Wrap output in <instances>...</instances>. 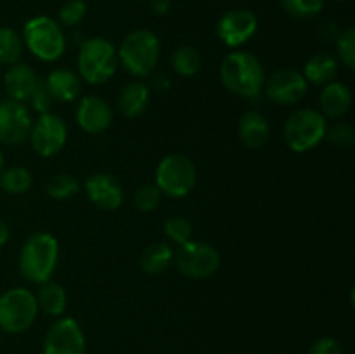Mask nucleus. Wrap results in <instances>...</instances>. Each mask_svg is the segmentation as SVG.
<instances>
[{
    "label": "nucleus",
    "instance_id": "nucleus-16",
    "mask_svg": "<svg viewBox=\"0 0 355 354\" xmlns=\"http://www.w3.org/2000/svg\"><path fill=\"white\" fill-rule=\"evenodd\" d=\"M87 198L96 205L97 208L106 212L118 210L123 203L125 191L120 180L114 176L106 172H96L87 177L83 184Z\"/></svg>",
    "mask_w": 355,
    "mask_h": 354
},
{
    "label": "nucleus",
    "instance_id": "nucleus-5",
    "mask_svg": "<svg viewBox=\"0 0 355 354\" xmlns=\"http://www.w3.org/2000/svg\"><path fill=\"white\" fill-rule=\"evenodd\" d=\"M21 38L31 56L44 62L59 61L68 45L62 26L49 16H35L28 19Z\"/></svg>",
    "mask_w": 355,
    "mask_h": 354
},
{
    "label": "nucleus",
    "instance_id": "nucleus-30",
    "mask_svg": "<svg viewBox=\"0 0 355 354\" xmlns=\"http://www.w3.org/2000/svg\"><path fill=\"white\" fill-rule=\"evenodd\" d=\"M281 6L295 19H312L321 14L324 0H281Z\"/></svg>",
    "mask_w": 355,
    "mask_h": 354
},
{
    "label": "nucleus",
    "instance_id": "nucleus-8",
    "mask_svg": "<svg viewBox=\"0 0 355 354\" xmlns=\"http://www.w3.org/2000/svg\"><path fill=\"white\" fill-rule=\"evenodd\" d=\"M37 295L23 287H14L0 294V330L23 333L31 328L38 316Z\"/></svg>",
    "mask_w": 355,
    "mask_h": 354
},
{
    "label": "nucleus",
    "instance_id": "nucleus-39",
    "mask_svg": "<svg viewBox=\"0 0 355 354\" xmlns=\"http://www.w3.org/2000/svg\"><path fill=\"white\" fill-rule=\"evenodd\" d=\"M9 236H10L9 226L6 224V221H2V219H0V248H2L7 242H9Z\"/></svg>",
    "mask_w": 355,
    "mask_h": 354
},
{
    "label": "nucleus",
    "instance_id": "nucleus-35",
    "mask_svg": "<svg viewBox=\"0 0 355 354\" xmlns=\"http://www.w3.org/2000/svg\"><path fill=\"white\" fill-rule=\"evenodd\" d=\"M28 103H30V106L33 108V110L37 111L38 115L51 111L52 104H54V99H52L51 94H49V90H47V87H45L44 80H40V82H38L37 89H35V92L31 94V97H30V101H28Z\"/></svg>",
    "mask_w": 355,
    "mask_h": 354
},
{
    "label": "nucleus",
    "instance_id": "nucleus-1",
    "mask_svg": "<svg viewBox=\"0 0 355 354\" xmlns=\"http://www.w3.org/2000/svg\"><path fill=\"white\" fill-rule=\"evenodd\" d=\"M266 71L253 52L234 49L229 52L220 65V80L225 89L246 101H257L262 96Z\"/></svg>",
    "mask_w": 355,
    "mask_h": 354
},
{
    "label": "nucleus",
    "instance_id": "nucleus-37",
    "mask_svg": "<svg viewBox=\"0 0 355 354\" xmlns=\"http://www.w3.org/2000/svg\"><path fill=\"white\" fill-rule=\"evenodd\" d=\"M149 89L151 90H156V92L159 94H165L168 92L170 87H172V78H170L166 73H156V75L151 76V80H149Z\"/></svg>",
    "mask_w": 355,
    "mask_h": 354
},
{
    "label": "nucleus",
    "instance_id": "nucleus-9",
    "mask_svg": "<svg viewBox=\"0 0 355 354\" xmlns=\"http://www.w3.org/2000/svg\"><path fill=\"white\" fill-rule=\"evenodd\" d=\"M173 262L180 274L191 280H207L220 267V253L214 245L200 239H189L177 246Z\"/></svg>",
    "mask_w": 355,
    "mask_h": 354
},
{
    "label": "nucleus",
    "instance_id": "nucleus-11",
    "mask_svg": "<svg viewBox=\"0 0 355 354\" xmlns=\"http://www.w3.org/2000/svg\"><path fill=\"white\" fill-rule=\"evenodd\" d=\"M42 354H87V340L78 321L61 316L47 328Z\"/></svg>",
    "mask_w": 355,
    "mask_h": 354
},
{
    "label": "nucleus",
    "instance_id": "nucleus-4",
    "mask_svg": "<svg viewBox=\"0 0 355 354\" xmlns=\"http://www.w3.org/2000/svg\"><path fill=\"white\" fill-rule=\"evenodd\" d=\"M118 51V62L123 66L127 73L135 78H146L153 75L158 66L159 54H162V44L155 31L139 28L130 31L121 42Z\"/></svg>",
    "mask_w": 355,
    "mask_h": 354
},
{
    "label": "nucleus",
    "instance_id": "nucleus-2",
    "mask_svg": "<svg viewBox=\"0 0 355 354\" xmlns=\"http://www.w3.org/2000/svg\"><path fill=\"white\" fill-rule=\"evenodd\" d=\"M58 262L59 242L47 231H37L28 236L17 257L21 276L35 285L52 280V274L58 269Z\"/></svg>",
    "mask_w": 355,
    "mask_h": 354
},
{
    "label": "nucleus",
    "instance_id": "nucleus-10",
    "mask_svg": "<svg viewBox=\"0 0 355 354\" xmlns=\"http://www.w3.org/2000/svg\"><path fill=\"white\" fill-rule=\"evenodd\" d=\"M28 141L38 156L52 158L59 155L68 142V125L59 115L52 111L42 113L31 124Z\"/></svg>",
    "mask_w": 355,
    "mask_h": 354
},
{
    "label": "nucleus",
    "instance_id": "nucleus-38",
    "mask_svg": "<svg viewBox=\"0 0 355 354\" xmlns=\"http://www.w3.org/2000/svg\"><path fill=\"white\" fill-rule=\"evenodd\" d=\"M151 10L156 16H165L170 10L168 0H151Z\"/></svg>",
    "mask_w": 355,
    "mask_h": 354
},
{
    "label": "nucleus",
    "instance_id": "nucleus-40",
    "mask_svg": "<svg viewBox=\"0 0 355 354\" xmlns=\"http://www.w3.org/2000/svg\"><path fill=\"white\" fill-rule=\"evenodd\" d=\"M3 163H6V156H3V151L0 149V172L3 170Z\"/></svg>",
    "mask_w": 355,
    "mask_h": 354
},
{
    "label": "nucleus",
    "instance_id": "nucleus-25",
    "mask_svg": "<svg viewBox=\"0 0 355 354\" xmlns=\"http://www.w3.org/2000/svg\"><path fill=\"white\" fill-rule=\"evenodd\" d=\"M170 65L177 75L189 78V76L198 75L200 69L203 68V56L193 45H180L172 52Z\"/></svg>",
    "mask_w": 355,
    "mask_h": 354
},
{
    "label": "nucleus",
    "instance_id": "nucleus-19",
    "mask_svg": "<svg viewBox=\"0 0 355 354\" xmlns=\"http://www.w3.org/2000/svg\"><path fill=\"white\" fill-rule=\"evenodd\" d=\"M44 83L55 103H73L82 94V78L69 68H54Z\"/></svg>",
    "mask_w": 355,
    "mask_h": 354
},
{
    "label": "nucleus",
    "instance_id": "nucleus-12",
    "mask_svg": "<svg viewBox=\"0 0 355 354\" xmlns=\"http://www.w3.org/2000/svg\"><path fill=\"white\" fill-rule=\"evenodd\" d=\"M262 92L279 106H295L307 96L309 83L300 69L281 68L266 78Z\"/></svg>",
    "mask_w": 355,
    "mask_h": 354
},
{
    "label": "nucleus",
    "instance_id": "nucleus-41",
    "mask_svg": "<svg viewBox=\"0 0 355 354\" xmlns=\"http://www.w3.org/2000/svg\"><path fill=\"white\" fill-rule=\"evenodd\" d=\"M336 2H343V0H336Z\"/></svg>",
    "mask_w": 355,
    "mask_h": 354
},
{
    "label": "nucleus",
    "instance_id": "nucleus-29",
    "mask_svg": "<svg viewBox=\"0 0 355 354\" xmlns=\"http://www.w3.org/2000/svg\"><path fill=\"white\" fill-rule=\"evenodd\" d=\"M163 231H165L168 242L177 246L193 239V224L184 215H172V217L166 219L165 224H163Z\"/></svg>",
    "mask_w": 355,
    "mask_h": 354
},
{
    "label": "nucleus",
    "instance_id": "nucleus-26",
    "mask_svg": "<svg viewBox=\"0 0 355 354\" xmlns=\"http://www.w3.org/2000/svg\"><path fill=\"white\" fill-rule=\"evenodd\" d=\"M31 186H33V176L26 167L14 165L0 172V189L3 193L19 196V194L28 193Z\"/></svg>",
    "mask_w": 355,
    "mask_h": 354
},
{
    "label": "nucleus",
    "instance_id": "nucleus-32",
    "mask_svg": "<svg viewBox=\"0 0 355 354\" xmlns=\"http://www.w3.org/2000/svg\"><path fill=\"white\" fill-rule=\"evenodd\" d=\"M336 54H338V61L345 66L347 69L355 68V30L354 28H347L345 31L338 35L335 40Z\"/></svg>",
    "mask_w": 355,
    "mask_h": 354
},
{
    "label": "nucleus",
    "instance_id": "nucleus-18",
    "mask_svg": "<svg viewBox=\"0 0 355 354\" xmlns=\"http://www.w3.org/2000/svg\"><path fill=\"white\" fill-rule=\"evenodd\" d=\"M38 82H40V78H38L37 71L24 62L10 65L3 75V87H6V92L9 94V99L23 104L30 101Z\"/></svg>",
    "mask_w": 355,
    "mask_h": 354
},
{
    "label": "nucleus",
    "instance_id": "nucleus-23",
    "mask_svg": "<svg viewBox=\"0 0 355 354\" xmlns=\"http://www.w3.org/2000/svg\"><path fill=\"white\" fill-rule=\"evenodd\" d=\"M173 246L166 242H155L142 250L139 257V266L144 274L159 276L165 273L173 262Z\"/></svg>",
    "mask_w": 355,
    "mask_h": 354
},
{
    "label": "nucleus",
    "instance_id": "nucleus-36",
    "mask_svg": "<svg viewBox=\"0 0 355 354\" xmlns=\"http://www.w3.org/2000/svg\"><path fill=\"white\" fill-rule=\"evenodd\" d=\"M309 354H343V347L335 337H321L312 344Z\"/></svg>",
    "mask_w": 355,
    "mask_h": 354
},
{
    "label": "nucleus",
    "instance_id": "nucleus-20",
    "mask_svg": "<svg viewBox=\"0 0 355 354\" xmlns=\"http://www.w3.org/2000/svg\"><path fill=\"white\" fill-rule=\"evenodd\" d=\"M239 141L248 149H260L269 142L270 124L260 111L248 110L238 124Z\"/></svg>",
    "mask_w": 355,
    "mask_h": 354
},
{
    "label": "nucleus",
    "instance_id": "nucleus-22",
    "mask_svg": "<svg viewBox=\"0 0 355 354\" xmlns=\"http://www.w3.org/2000/svg\"><path fill=\"white\" fill-rule=\"evenodd\" d=\"M340 73V61L336 59V56L329 54V52H315L311 58L307 59V62L304 65V71L302 75L305 76L309 85H326V83L336 80Z\"/></svg>",
    "mask_w": 355,
    "mask_h": 354
},
{
    "label": "nucleus",
    "instance_id": "nucleus-34",
    "mask_svg": "<svg viewBox=\"0 0 355 354\" xmlns=\"http://www.w3.org/2000/svg\"><path fill=\"white\" fill-rule=\"evenodd\" d=\"M87 14V3L83 0H68L64 6L59 9L58 23L62 28H73L82 23Z\"/></svg>",
    "mask_w": 355,
    "mask_h": 354
},
{
    "label": "nucleus",
    "instance_id": "nucleus-28",
    "mask_svg": "<svg viewBox=\"0 0 355 354\" xmlns=\"http://www.w3.org/2000/svg\"><path fill=\"white\" fill-rule=\"evenodd\" d=\"M80 191V183L75 176L68 172H59L51 177L45 186V193L54 200H69Z\"/></svg>",
    "mask_w": 355,
    "mask_h": 354
},
{
    "label": "nucleus",
    "instance_id": "nucleus-24",
    "mask_svg": "<svg viewBox=\"0 0 355 354\" xmlns=\"http://www.w3.org/2000/svg\"><path fill=\"white\" fill-rule=\"evenodd\" d=\"M37 304L38 311H42L44 314L61 318L68 307V294L62 285L49 280L40 285V290L37 294Z\"/></svg>",
    "mask_w": 355,
    "mask_h": 354
},
{
    "label": "nucleus",
    "instance_id": "nucleus-13",
    "mask_svg": "<svg viewBox=\"0 0 355 354\" xmlns=\"http://www.w3.org/2000/svg\"><path fill=\"white\" fill-rule=\"evenodd\" d=\"M259 30V19L248 9H231L218 19L217 37L229 49H239L253 38Z\"/></svg>",
    "mask_w": 355,
    "mask_h": 354
},
{
    "label": "nucleus",
    "instance_id": "nucleus-21",
    "mask_svg": "<svg viewBox=\"0 0 355 354\" xmlns=\"http://www.w3.org/2000/svg\"><path fill=\"white\" fill-rule=\"evenodd\" d=\"M149 101H151V89L148 82L141 78L130 80L121 87L118 94V110L123 117L137 118L148 110Z\"/></svg>",
    "mask_w": 355,
    "mask_h": 354
},
{
    "label": "nucleus",
    "instance_id": "nucleus-6",
    "mask_svg": "<svg viewBox=\"0 0 355 354\" xmlns=\"http://www.w3.org/2000/svg\"><path fill=\"white\" fill-rule=\"evenodd\" d=\"M328 120L314 108H298L286 118L283 139L293 153H309L324 141Z\"/></svg>",
    "mask_w": 355,
    "mask_h": 354
},
{
    "label": "nucleus",
    "instance_id": "nucleus-15",
    "mask_svg": "<svg viewBox=\"0 0 355 354\" xmlns=\"http://www.w3.org/2000/svg\"><path fill=\"white\" fill-rule=\"evenodd\" d=\"M113 118L111 104L99 96H83L76 104L75 120L85 134H103L111 127Z\"/></svg>",
    "mask_w": 355,
    "mask_h": 354
},
{
    "label": "nucleus",
    "instance_id": "nucleus-3",
    "mask_svg": "<svg viewBox=\"0 0 355 354\" xmlns=\"http://www.w3.org/2000/svg\"><path fill=\"white\" fill-rule=\"evenodd\" d=\"M118 51L107 38H85L76 56L78 76L89 85H103L118 71Z\"/></svg>",
    "mask_w": 355,
    "mask_h": 354
},
{
    "label": "nucleus",
    "instance_id": "nucleus-7",
    "mask_svg": "<svg viewBox=\"0 0 355 354\" xmlns=\"http://www.w3.org/2000/svg\"><path fill=\"white\" fill-rule=\"evenodd\" d=\"M198 170L193 160L180 153H172L159 160L155 170V184L163 196L186 198L194 189Z\"/></svg>",
    "mask_w": 355,
    "mask_h": 354
},
{
    "label": "nucleus",
    "instance_id": "nucleus-33",
    "mask_svg": "<svg viewBox=\"0 0 355 354\" xmlns=\"http://www.w3.org/2000/svg\"><path fill=\"white\" fill-rule=\"evenodd\" d=\"M162 191L158 189L156 184H142L134 194V203L137 207V210L141 212H153L159 207L162 203Z\"/></svg>",
    "mask_w": 355,
    "mask_h": 354
},
{
    "label": "nucleus",
    "instance_id": "nucleus-27",
    "mask_svg": "<svg viewBox=\"0 0 355 354\" xmlns=\"http://www.w3.org/2000/svg\"><path fill=\"white\" fill-rule=\"evenodd\" d=\"M23 38L12 28H0V65H16L23 56Z\"/></svg>",
    "mask_w": 355,
    "mask_h": 354
},
{
    "label": "nucleus",
    "instance_id": "nucleus-17",
    "mask_svg": "<svg viewBox=\"0 0 355 354\" xmlns=\"http://www.w3.org/2000/svg\"><path fill=\"white\" fill-rule=\"evenodd\" d=\"M352 90L347 83L333 80L322 85L319 94V111L326 120H342L352 108Z\"/></svg>",
    "mask_w": 355,
    "mask_h": 354
},
{
    "label": "nucleus",
    "instance_id": "nucleus-14",
    "mask_svg": "<svg viewBox=\"0 0 355 354\" xmlns=\"http://www.w3.org/2000/svg\"><path fill=\"white\" fill-rule=\"evenodd\" d=\"M31 124L33 118L26 104L12 99L0 101V144H23L28 141Z\"/></svg>",
    "mask_w": 355,
    "mask_h": 354
},
{
    "label": "nucleus",
    "instance_id": "nucleus-31",
    "mask_svg": "<svg viewBox=\"0 0 355 354\" xmlns=\"http://www.w3.org/2000/svg\"><path fill=\"white\" fill-rule=\"evenodd\" d=\"M324 139H328L335 148L349 149L355 142V130L349 121H335L333 125H328L326 128Z\"/></svg>",
    "mask_w": 355,
    "mask_h": 354
}]
</instances>
